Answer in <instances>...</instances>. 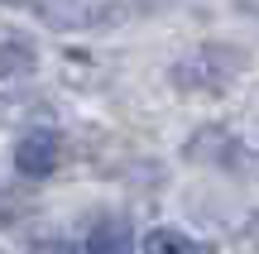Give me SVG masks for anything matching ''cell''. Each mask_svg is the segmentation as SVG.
Instances as JSON below:
<instances>
[{
    "label": "cell",
    "instance_id": "6",
    "mask_svg": "<svg viewBox=\"0 0 259 254\" xmlns=\"http://www.w3.org/2000/svg\"><path fill=\"white\" fill-rule=\"evenodd\" d=\"M34 254H77L67 240H44V245H34Z\"/></svg>",
    "mask_w": 259,
    "mask_h": 254
},
{
    "label": "cell",
    "instance_id": "1",
    "mask_svg": "<svg viewBox=\"0 0 259 254\" xmlns=\"http://www.w3.org/2000/svg\"><path fill=\"white\" fill-rule=\"evenodd\" d=\"M120 5H101V0H63V5H38V19L58 29H96V24H111L120 19Z\"/></svg>",
    "mask_w": 259,
    "mask_h": 254
},
{
    "label": "cell",
    "instance_id": "3",
    "mask_svg": "<svg viewBox=\"0 0 259 254\" xmlns=\"http://www.w3.org/2000/svg\"><path fill=\"white\" fill-rule=\"evenodd\" d=\"M87 254H135V230L125 221H101L87 235Z\"/></svg>",
    "mask_w": 259,
    "mask_h": 254
},
{
    "label": "cell",
    "instance_id": "7",
    "mask_svg": "<svg viewBox=\"0 0 259 254\" xmlns=\"http://www.w3.org/2000/svg\"><path fill=\"white\" fill-rule=\"evenodd\" d=\"M245 235H250V245L259 249V216H250V230H245Z\"/></svg>",
    "mask_w": 259,
    "mask_h": 254
},
{
    "label": "cell",
    "instance_id": "2",
    "mask_svg": "<svg viewBox=\"0 0 259 254\" xmlns=\"http://www.w3.org/2000/svg\"><path fill=\"white\" fill-rule=\"evenodd\" d=\"M15 163H19L24 178H48V173L63 163V144H58V134H53V130L24 134V139L15 144Z\"/></svg>",
    "mask_w": 259,
    "mask_h": 254
},
{
    "label": "cell",
    "instance_id": "4",
    "mask_svg": "<svg viewBox=\"0 0 259 254\" xmlns=\"http://www.w3.org/2000/svg\"><path fill=\"white\" fill-rule=\"evenodd\" d=\"M144 254H211L206 245H197V240H187L183 230H149V240H144Z\"/></svg>",
    "mask_w": 259,
    "mask_h": 254
},
{
    "label": "cell",
    "instance_id": "5",
    "mask_svg": "<svg viewBox=\"0 0 259 254\" xmlns=\"http://www.w3.org/2000/svg\"><path fill=\"white\" fill-rule=\"evenodd\" d=\"M34 63V53H29L24 43H10V48H0V77H10L15 67H29Z\"/></svg>",
    "mask_w": 259,
    "mask_h": 254
}]
</instances>
